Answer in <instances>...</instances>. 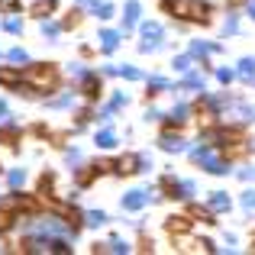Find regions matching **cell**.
Segmentation results:
<instances>
[{
  "instance_id": "8",
  "label": "cell",
  "mask_w": 255,
  "mask_h": 255,
  "mask_svg": "<svg viewBox=\"0 0 255 255\" xmlns=\"http://www.w3.org/2000/svg\"><path fill=\"white\" fill-rule=\"evenodd\" d=\"M187 117H191V107L187 104H178L174 110L168 113V126H181V123H187Z\"/></svg>"
},
{
  "instance_id": "3",
  "label": "cell",
  "mask_w": 255,
  "mask_h": 255,
  "mask_svg": "<svg viewBox=\"0 0 255 255\" xmlns=\"http://www.w3.org/2000/svg\"><path fill=\"white\" fill-rule=\"evenodd\" d=\"M158 45H162V29H158L155 23H145L142 26V42H139V49H142V52H155Z\"/></svg>"
},
{
  "instance_id": "23",
  "label": "cell",
  "mask_w": 255,
  "mask_h": 255,
  "mask_svg": "<svg viewBox=\"0 0 255 255\" xmlns=\"http://www.w3.org/2000/svg\"><path fill=\"white\" fill-rule=\"evenodd\" d=\"M243 210L246 213H255V191H246L243 194Z\"/></svg>"
},
{
  "instance_id": "9",
  "label": "cell",
  "mask_w": 255,
  "mask_h": 255,
  "mask_svg": "<svg viewBox=\"0 0 255 255\" xmlns=\"http://www.w3.org/2000/svg\"><path fill=\"white\" fill-rule=\"evenodd\" d=\"M210 207H213L217 213H226L233 204H230V197H226V191H213V194H210Z\"/></svg>"
},
{
  "instance_id": "26",
  "label": "cell",
  "mask_w": 255,
  "mask_h": 255,
  "mask_svg": "<svg viewBox=\"0 0 255 255\" xmlns=\"http://www.w3.org/2000/svg\"><path fill=\"white\" fill-rule=\"evenodd\" d=\"M217 78H220L223 84H230L233 78H236V71H230V68H220V71H217Z\"/></svg>"
},
{
  "instance_id": "6",
  "label": "cell",
  "mask_w": 255,
  "mask_h": 255,
  "mask_svg": "<svg viewBox=\"0 0 255 255\" xmlns=\"http://www.w3.org/2000/svg\"><path fill=\"white\" fill-rule=\"evenodd\" d=\"M158 142H162V149H165V152H184V139H181L178 132H174V136H171V132L165 129V132H162V139H158Z\"/></svg>"
},
{
  "instance_id": "24",
  "label": "cell",
  "mask_w": 255,
  "mask_h": 255,
  "mask_svg": "<svg viewBox=\"0 0 255 255\" xmlns=\"http://www.w3.org/2000/svg\"><path fill=\"white\" fill-rule=\"evenodd\" d=\"M174 71H184V75H187V71H191V58L178 55V58H174Z\"/></svg>"
},
{
  "instance_id": "34",
  "label": "cell",
  "mask_w": 255,
  "mask_h": 255,
  "mask_svg": "<svg viewBox=\"0 0 255 255\" xmlns=\"http://www.w3.org/2000/svg\"><path fill=\"white\" fill-rule=\"evenodd\" d=\"M246 13H249V16L255 19V0H249V6H246Z\"/></svg>"
},
{
  "instance_id": "22",
  "label": "cell",
  "mask_w": 255,
  "mask_h": 255,
  "mask_svg": "<svg viewBox=\"0 0 255 255\" xmlns=\"http://www.w3.org/2000/svg\"><path fill=\"white\" fill-rule=\"evenodd\" d=\"M19 81V75L13 68H0V84H16Z\"/></svg>"
},
{
  "instance_id": "28",
  "label": "cell",
  "mask_w": 255,
  "mask_h": 255,
  "mask_svg": "<svg viewBox=\"0 0 255 255\" xmlns=\"http://www.w3.org/2000/svg\"><path fill=\"white\" fill-rule=\"evenodd\" d=\"M123 78H129V81H142V71H136V68H123Z\"/></svg>"
},
{
  "instance_id": "35",
  "label": "cell",
  "mask_w": 255,
  "mask_h": 255,
  "mask_svg": "<svg viewBox=\"0 0 255 255\" xmlns=\"http://www.w3.org/2000/svg\"><path fill=\"white\" fill-rule=\"evenodd\" d=\"M252 252H255V233H252Z\"/></svg>"
},
{
  "instance_id": "32",
  "label": "cell",
  "mask_w": 255,
  "mask_h": 255,
  "mask_svg": "<svg viewBox=\"0 0 255 255\" xmlns=\"http://www.w3.org/2000/svg\"><path fill=\"white\" fill-rule=\"evenodd\" d=\"M126 249H129V246L120 243V239H113V243H110V252H126Z\"/></svg>"
},
{
  "instance_id": "20",
  "label": "cell",
  "mask_w": 255,
  "mask_h": 255,
  "mask_svg": "<svg viewBox=\"0 0 255 255\" xmlns=\"http://www.w3.org/2000/svg\"><path fill=\"white\" fill-rule=\"evenodd\" d=\"M78 23H81V10H71V13H68V16H65V19H62V29H75V26H78Z\"/></svg>"
},
{
  "instance_id": "21",
  "label": "cell",
  "mask_w": 255,
  "mask_h": 255,
  "mask_svg": "<svg viewBox=\"0 0 255 255\" xmlns=\"http://www.w3.org/2000/svg\"><path fill=\"white\" fill-rule=\"evenodd\" d=\"M104 223H107L104 210H91V213H87V226H104Z\"/></svg>"
},
{
  "instance_id": "7",
  "label": "cell",
  "mask_w": 255,
  "mask_h": 255,
  "mask_svg": "<svg viewBox=\"0 0 255 255\" xmlns=\"http://www.w3.org/2000/svg\"><path fill=\"white\" fill-rule=\"evenodd\" d=\"M145 200H149V194H145V191H129L123 197V210H139Z\"/></svg>"
},
{
  "instance_id": "10",
  "label": "cell",
  "mask_w": 255,
  "mask_h": 255,
  "mask_svg": "<svg viewBox=\"0 0 255 255\" xmlns=\"http://www.w3.org/2000/svg\"><path fill=\"white\" fill-rule=\"evenodd\" d=\"M117 45H120V32H113V29L100 32V49H104V52H113Z\"/></svg>"
},
{
  "instance_id": "33",
  "label": "cell",
  "mask_w": 255,
  "mask_h": 255,
  "mask_svg": "<svg viewBox=\"0 0 255 255\" xmlns=\"http://www.w3.org/2000/svg\"><path fill=\"white\" fill-rule=\"evenodd\" d=\"M243 3H246V0H226V10H239Z\"/></svg>"
},
{
  "instance_id": "19",
  "label": "cell",
  "mask_w": 255,
  "mask_h": 255,
  "mask_svg": "<svg viewBox=\"0 0 255 255\" xmlns=\"http://www.w3.org/2000/svg\"><path fill=\"white\" fill-rule=\"evenodd\" d=\"M13 220H16V217H13V210H10V207H0V233H3V230H10V226H13Z\"/></svg>"
},
{
  "instance_id": "2",
  "label": "cell",
  "mask_w": 255,
  "mask_h": 255,
  "mask_svg": "<svg viewBox=\"0 0 255 255\" xmlns=\"http://www.w3.org/2000/svg\"><path fill=\"white\" fill-rule=\"evenodd\" d=\"M26 78H29V84H36L39 91H55L58 87V68L55 65H29L26 68Z\"/></svg>"
},
{
  "instance_id": "13",
  "label": "cell",
  "mask_w": 255,
  "mask_h": 255,
  "mask_svg": "<svg viewBox=\"0 0 255 255\" xmlns=\"http://www.w3.org/2000/svg\"><path fill=\"white\" fill-rule=\"evenodd\" d=\"M94 142H97L100 149H113V145H117V136H113L110 129H104V132H97V139H94Z\"/></svg>"
},
{
  "instance_id": "5",
  "label": "cell",
  "mask_w": 255,
  "mask_h": 255,
  "mask_svg": "<svg viewBox=\"0 0 255 255\" xmlns=\"http://www.w3.org/2000/svg\"><path fill=\"white\" fill-rule=\"evenodd\" d=\"M191 223L194 220H187V217H168L165 220V230H168L171 236H184V233H191Z\"/></svg>"
},
{
  "instance_id": "18",
  "label": "cell",
  "mask_w": 255,
  "mask_h": 255,
  "mask_svg": "<svg viewBox=\"0 0 255 255\" xmlns=\"http://www.w3.org/2000/svg\"><path fill=\"white\" fill-rule=\"evenodd\" d=\"M236 32H239V16H236V13H230L226 23H223V36H236Z\"/></svg>"
},
{
  "instance_id": "11",
  "label": "cell",
  "mask_w": 255,
  "mask_h": 255,
  "mask_svg": "<svg viewBox=\"0 0 255 255\" xmlns=\"http://www.w3.org/2000/svg\"><path fill=\"white\" fill-rule=\"evenodd\" d=\"M239 78H243V81H252L255 78V58H243V62H239Z\"/></svg>"
},
{
  "instance_id": "4",
  "label": "cell",
  "mask_w": 255,
  "mask_h": 255,
  "mask_svg": "<svg viewBox=\"0 0 255 255\" xmlns=\"http://www.w3.org/2000/svg\"><path fill=\"white\" fill-rule=\"evenodd\" d=\"M81 91H84V97H87V100H100V94H104V81H100V78L91 71V75H84Z\"/></svg>"
},
{
  "instance_id": "30",
  "label": "cell",
  "mask_w": 255,
  "mask_h": 255,
  "mask_svg": "<svg viewBox=\"0 0 255 255\" xmlns=\"http://www.w3.org/2000/svg\"><path fill=\"white\" fill-rule=\"evenodd\" d=\"M10 62H26V52L23 49H13L10 52Z\"/></svg>"
},
{
  "instance_id": "17",
  "label": "cell",
  "mask_w": 255,
  "mask_h": 255,
  "mask_svg": "<svg viewBox=\"0 0 255 255\" xmlns=\"http://www.w3.org/2000/svg\"><path fill=\"white\" fill-rule=\"evenodd\" d=\"M91 13H94V16H100V19H110V16H113V6H110V3H97V0H94Z\"/></svg>"
},
{
  "instance_id": "25",
  "label": "cell",
  "mask_w": 255,
  "mask_h": 255,
  "mask_svg": "<svg viewBox=\"0 0 255 255\" xmlns=\"http://www.w3.org/2000/svg\"><path fill=\"white\" fill-rule=\"evenodd\" d=\"M71 246L65 243V239H49V252H68Z\"/></svg>"
},
{
  "instance_id": "15",
  "label": "cell",
  "mask_w": 255,
  "mask_h": 255,
  "mask_svg": "<svg viewBox=\"0 0 255 255\" xmlns=\"http://www.w3.org/2000/svg\"><path fill=\"white\" fill-rule=\"evenodd\" d=\"M139 19V3H126V19H123V32L129 29L132 23Z\"/></svg>"
},
{
  "instance_id": "27",
  "label": "cell",
  "mask_w": 255,
  "mask_h": 255,
  "mask_svg": "<svg viewBox=\"0 0 255 255\" xmlns=\"http://www.w3.org/2000/svg\"><path fill=\"white\" fill-rule=\"evenodd\" d=\"M3 26H6V32H19V29H23V23H19L16 16H10V19H6Z\"/></svg>"
},
{
  "instance_id": "12",
  "label": "cell",
  "mask_w": 255,
  "mask_h": 255,
  "mask_svg": "<svg viewBox=\"0 0 255 255\" xmlns=\"http://www.w3.org/2000/svg\"><path fill=\"white\" fill-rule=\"evenodd\" d=\"M210 52H220V45H207V42H194L191 45V55H197V58H207Z\"/></svg>"
},
{
  "instance_id": "14",
  "label": "cell",
  "mask_w": 255,
  "mask_h": 255,
  "mask_svg": "<svg viewBox=\"0 0 255 255\" xmlns=\"http://www.w3.org/2000/svg\"><path fill=\"white\" fill-rule=\"evenodd\" d=\"M19 136V129H16V123H6L3 129H0V142H6V145H13V139Z\"/></svg>"
},
{
  "instance_id": "31",
  "label": "cell",
  "mask_w": 255,
  "mask_h": 255,
  "mask_svg": "<svg viewBox=\"0 0 255 255\" xmlns=\"http://www.w3.org/2000/svg\"><path fill=\"white\" fill-rule=\"evenodd\" d=\"M23 178H26L23 171H13V174H10V184H13V187H19V184H23Z\"/></svg>"
},
{
  "instance_id": "1",
  "label": "cell",
  "mask_w": 255,
  "mask_h": 255,
  "mask_svg": "<svg viewBox=\"0 0 255 255\" xmlns=\"http://www.w3.org/2000/svg\"><path fill=\"white\" fill-rule=\"evenodd\" d=\"M162 10L168 13V16H178V19H187V23H200V26H210L213 16L210 3H204V0H162Z\"/></svg>"
},
{
  "instance_id": "16",
  "label": "cell",
  "mask_w": 255,
  "mask_h": 255,
  "mask_svg": "<svg viewBox=\"0 0 255 255\" xmlns=\"http://www.w3.org/2000/svg\"><path fill=\"white\" fill-rule=\"evenodd\" d=\"M162 91H168V81L165 78H149V97H155V94H162Z\"/></svg>"
},
{
  "instance_id": "29",
  "label": "cell",
  "mask_w": 255,
  "mask_h": 255,
  "mask_svg": "<svg viewBox=\"0 0 255 255\" xmlns=\"http://www.w3.org/2000/svg\"><path fill=\"white\" fill-rule=\"evenodd\" d=\"M42 36H58V26L55 23H42Z\"/></svg>"
}]
</instances>
